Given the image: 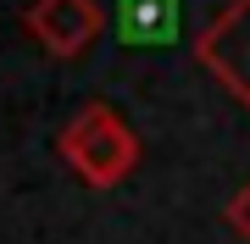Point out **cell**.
<instances>
[{
	"mask_svg": "<svg viewBox=\"0 0 250 244\" xmlns=\"http://www.w3.org/2000/svg\"><path fill=\"white\" fill-rule=\"evenodd\" d=\"M56 155L67 161V172L83 189H117V183H128L134 167H139V133L128 128V117L117 106L89 100V106L62 128Z\"/></svg>",
	"mask_w": 250,
	"mask_h": 244,
	"instance_id": "1",
	"label": "cell"
},
{
	"mask_svg": "<svg viewBox=\"0 0 250 244\" xmlns=\"http://www.w3.org/2000/svg\"><path fill=\"white\" fill-rule=\"evenodd\" d=\"M195 61L223 83L239 106H250V0H233L223 17L195 39Z\"/></svg>",
	"mask_w": 250,
	"mask_h": 244,
	"instance_id": "2",
	"label": "cell"
},
{
	"mask_svg": "<svg viewBox=\"0 0 250 244\" xmlns=\"http://www.w3.org/2000/svg\"><path fill=\"white\" fill-rule=\"evenodd\" d=\"M22 28H28V39H34L39 50L72 61V56H83L100 39L106 11H100V0H34V6L22 11Z\"/></svg>",
	"mask_w": 250,
	"mask_h": 244,
	"instance_id": "3",
	"label": "cell"
},
{
	"mask_svg": "<svg viewBox=\"0 0 250 244\" xmlns=\"http://www.w3.org/2000/svg\"><path fill=\"white\" fill-rule=\"evenodd\" d=\"M178 34V0H117L123 45H167Z\"/></svg>",
	"mask_w": 250,
	"mask_h": 244,
	"instance_id": "4",
	"label": "cell"
},
{
	"mask_svg": "<svg viewBox=\"0 0 250 244\" xmlns=\"http://www.w3.org/2000/svg\"><path fill=\"white\" fill-rule=\"evenodd\" d=\"M223 217H228V227H233V233L250 244V183H245V189H239V194H233L228 206H223Z\"/></svg>",
	"mask_w": 250,
	"mask_h": 244,
	"instance_id": "5",
	"label": "cell"
}]
</instances>
